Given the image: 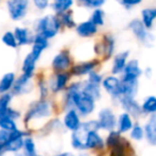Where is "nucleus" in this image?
<instances>
[{
	"label": "nucleus",
	"mask_w": 156,
	"mask_h": 156,
	"mask_svg": "<svg viewBox=\"0 0 156 156\" xmlns=\"http://www.w3.org/2000/svg\"><path fill=\"white\" fill-rule=\"evenodd\" d=\"M52 114V105L47 99H39L30 105L29 109L26 113L25 122L29 123L33 120L45 119L50 117Z\"/></svg>",
	"instance_id": "f257e3e1"
},
{
	"label": "nucleus",
	"mask_w": 156,
	"mask_h": 156,
	"mask_svg": "<svg viewBox=\"0 0 156 156\" xmlns=\"http://www.w3.org/2000/svg\"><path fill=\"white\" fill-rule=\"evenodd\" d=\"M61 21L54 15H47L39 19L37 23V34L45 37L46 39L53 38L60 31Z\"/></svg>",
	"instance_id": "f03ea898"
},
{
	"label": "nucleus",
	"mask_w": 156,
	"mask_h": 156,
	"mask_svg": "<svg viewBox=\"0 0 156 156\" xmlns=\"http://www.w3.org/2000/svg\"><path fill=\"white\" fill-rule=\"evenodd\" d=\"M27 136H29V133L27 131H23L19 129L10 132V136H9L5 146H4L3 152L17 153L21 151L23 146V140Z\"/></svg>",
	"instance_id": "7ed1b4c3"
},
{
	"label": "nucleus",
	"mask_w": 156,
	"mask_h": 156,
	"mask_svg": "<svg viewBox=\"0 0 156 156\" xmlns=\"http://www.w3.org/2000/svg\"><path fill=\"white\" fill-rule=\"evenodd\" d=\"M29 0H9L6 2L10 17L15 21L21 20L29 10Z\"/></svg>",
	"instance_id": "20e7f679"
},
{
	"label": "nucleus",
	"mask_w": 156,
	"mask_h": 156,
	"mask_svg": "<svg viewBox=\"0 0 156 156\" xmlns=\"http://www.w3.org/2000/svg\"><path fill=\"white\" fill-rule=\"evenodd\" d=\"M129 28L131 29V31L134 33L136 37L138 38V41L140 43L144 44L147 46H150L151 43L154 41L153 35L150 32H148V29L144 26L141 20L139 19H134L129 23Z\"/></svg>",
	"instance_id": "39448f33"
},
{
	"label": "nucleus",
	"mask_w": 156,
	"mask_h": 156,
	"mask_svg": "<svg viewBox=\"0 0 156 156\" xmlns=\"http://www.w3.org/2000/svg\"><path fill=\"white\" fill-rule=\"evenodd\" d=\"M98 124L100 129L103 131H115L117 125V118L111 108H102L98 114Z\"/></svg>",
	"instance_id": "423d86ee"
},
{
	"label": "nucleus",
	"mask_w": 156,
	"mask_h": 156,
	"mask_svg": "<svg viewBox=\"0 0 156 156\" xmlns=\"http://www.w3.org/2000/svg\"><path fill=\"white\" fill-rule=\"evenodd\" d=\"M102 86L113 98L119 100L121 98V80L115 76H106L102 80Z\"/></svg>",
	"instance_id": "0eeeda50"
},
{
	"label": "nucleus",
	"mask_w": 156,
	"mask_h": 156,
	"mask_svg": "<svg viewBox=\"0 0 156 156\" xmlns=\"http://www.w3.org/2000/svg\"><path fill=\"white\" fill-rule=\"evenodd\" d=\"M63 124L68 131L76 132V129H80L82 121H81V116L74 108L67 109L63 118Z\"/></svg>",
	"instance_id": "6e6552de"
},
{
	"label": "nucleus",
	"mask_w": 156,
	"mask_h": 156,
	"mask_svg": "<svg viewBox=\"0 0 156 156\" xmlns=\"http://www.w3.org/2000/svg\"><path fill=\"white\" fill-rule=\"evenodd\" d=\"M32 78L27 76L25 74H21L18 79L15 80V83L12 88V94L15 96H23L32 90Z\"/></svg>",
	"instance_id": "1a4fd4ad"
},
{
	"label": "nucleus",
	"mask_w": 156,
	"mask_h": 156,
	"mask_svg": "<svg viewBox=\"0 0 156 156\" xmlns=\"http://www.w3.org/2000/svg\"><path fill=\"white\" fill-rule=\"evenodd\" d=\"M119 102L124 109V113H127L131 117L138 118L141 116V106L135 100V98H120Z\"/></svg>",
	"instance_id": "9d476101"
},
{
	"label": "nucleus",
	"mask_w": 156,
	"mask_h": 156,
	"mask_svg": "<svg viewBox=\"0 0 156 156\" xmlns=\"http://www.w3.org/2000/svg\"><path fill=\"white\" fill-rule=\"evenodd\" d=\"M71 66V58L68 51H62L54 56L52 61V68L56 72H65Z\"/></svg>",
	"instance_id": "9b49d317"
},
{
	"label": "nucleus",
	"mask_w": 156,
	"mask_h": 156,
	"mask_svg": "<svg viewBox=\"0 0 156 156\" xmlns=\"http://www.w3.org/2000/svg\"><path fill=\"white\" fill-rule=\"evenodd\" d=\"M120 80H121V98H135L139 86L138 80L124 78Z\"/></svg>",
	"instance_id": "f8f14e48"
},
{
	"label": "nucleus",
	"mask_w": 156,
	"mask_h": 156,
	"mask_svg": "<svg viewBox=\"0 0 156 156\" xmlns=\"http://www.w3.org/2000/svg\"><path fill=\"white\" fill-rule=\"evenodd\" d=\"M105 147V141L98 131H90L87 133L85 139V148L86 150H97Z\"/></svg>",
	"instance_id": "ddd939ff"
},
{
	"label": "nucleus",
	"mask_w": 156,
	"mask_h": 156,
	"mask_svg": "<svg viewBox=\"0 0 156 156\" xmlns=\"http://www.w3.org/2000/svg\"><path fill=\"white\" fill-rule=\"evenodd\" d=\"M144 138L153 147H156V114L151 115L144 126Z\"/></svg>",
	"instance_id": "4468645a"
},
{
	"label": "nucleus",
	"mask_w": 156,
	"mask_h": 156,
	"mask_svg": "<svg viewBox=\"0 0 156 156\" xmlns=\"http://www.w3.org/2000/svg\"><path fill=\"white\" fill-rule=\"evenodd\" d=\"M70 79V74L68 72H58L52 79L51 84H50V89L52 93H60L63 89L66 88L68 84V81Z\"/></svg>",
	"instance_id": "2eb2a0df"
},
{
	"label": "nucleus",
	"mask_w": 156,
	"mask_h": 156,
	"mask_svg": "<svg viewBox=\"0 0 156 156\" xmlns=\"http://www.w3.org/2000/svg\"><path fill=\"white\" fill-rule=\"evenodd\" d=\"M141 74H142V70L139 66V62H138L137 60H131L126 63V65H125L122 78L138 80Z\"/></svg>",
	"instance_id": "dca6fc26"
},
{
	"label": "nucleus",
	"mask_w": 156,
	"mask_h": 156,
	"mask_svg": "<svg viewBox=\"0 0 156 156\" xmlns=\"http://www.w3.org/2000/svg\"><path fill=\"white\" fill-rule=\"evenodd\" d=\"M97 65H98V61H90V62L78 64V65L73 66L71 68V73L76 76H85V74H88L91 71H94V69L97 67Z\"/></svg>",
	"instance_id": "f3484780"
},
{
	"label": "nucleus",
	"mask_w": 156,
	"mask_h": 156,
	"mask_svg": "<svg viewBox=\"0 0 156 156\" xmlns=\"http://www.w3.org/2000/svg\"><path fill=\"white\" fill-rule=\"evenodd\" d=\"M48 39H46L45 37L41 36V35L36 34L35 38L33 39V47H32V51L30 53L34 56L36 60H39L41 53L45 51V49L48 47Z\"/></svg>",
	"instance_id": "a211bd4d"
},
{
	"label": "nucleus",
	"mask_w": 156,
	"mask_h": 156,
	"mask_svg": "<svg viewBox=\"0 0 156 156\" xmlns=\"http://www.w3.org/2000/svg\"><path fill=\"white\" fill-rule=\"evenodd\" d=\"M129 51H124L121 53L117 54L114 58L113 67H112V73L113 74H119L123 72V69L127 63V58H129Z\"/></svg>",
	"instance_id": "6ab92c4d"
},
{
	"label": "nucleus",
	"mask_w": 156,
	"mask_h": 156,
	"mask_svg": "<svg viewBox=\"0 0 156 156\" xmlns=\"http://www.w3.org/2000/svg\"><path fill=\"white\" fill-rule=\"evenodd\" d=\"M133 118L129 115L127 113H122L120 114V116L117 119V126H118V133L123 134V133H127L132 129L133 127Z\"/></svg>",
	"instance_id": "aec40b11"
},
{
	"label": "nucleus",
	"mask_w": 156,
	"mask_h": 156,
	"mask_svg": "<svg viewBox=\"0 0 156 156\" xmlns=\"http://www.w3.org/2000/svg\"><path fill=\"white\" fill-rule=\"evenodd\" d=\"M98 31V27L94 26L90 20L81 23L76 27V33L82 37H90L94 35Z\"/></svg>",
	"instance_id": "412c9836"
},
{
	"label": "nucleus",
	"mask_w": 156,
	"mask_h": 156,
	"mask_svg": "<svg viewBox=\"0 0 156 156\" xmlns=\"http://www.w3.org/2000/svg\"><path fill=\"white\" fill-rule=\"evenodd\" d=\"M15 80H16V76L14 72H8L3 74L0 80V94H8L10 90H12Z\"/></svg>",
	"instance_id": "4be33fe9"
},
{
	"label": "nucleus",
	"mask_w": 156,
	"mask_h": 156,
	"mask_svg": "<svg viewBox=\"0 0 156 156\" xmlns=\"http://www.w3.org/2000/svg\"><path fill=\"white\" fill-rule=\"evenodd\" d=\"M37 61L38 60H36L31 53L28 54L23 62V74H25V76H30V78H33L35 68H36Z\"/></svg>",
	"instance_id": "5701e85b"
},
{
	"label": "nucleus",
	"mask_w": 156,
	"mask_h": 156,
	"mask_svg": "<svg viewBox=\"0 0 156 156\" xmlns=\"http://www.w3.org/2000/svg\"><path fill=\"white\" fill-rule=\"evenodd\" d=\"M142 23L147 29H151L153 23L156 19V8H147L144 9L141 12Z\"/></svg>",
	"instance_id": "b1692460"
},
{
	"label": "nucleus",
	"mask_w": 156,
	"mask_h": 156,
	"mask_svg": "<svg viewBox=\"0 0 156 156\" xmlns=\"http://www.w3.org/2000/svg\"><path fill=\"white\" fill-rule=\"evenodd\" d=\"M14 35H15V38H16L17 45H20V46L29 45L32 41L29 31L27 29H25V28H18V27L15 28Z\"/></svg>",
	"instance_id": "393cba45"
},
{
	"label": "nucleus",
	"mask_w": 156,
	"mask_h": 156,
	"mask_svg": "<svg viewBox=\"0 0 156 156\" xmlns=\"http://www.w3.org/2000/svg\"><path fill=\"white\" fill-rule=\"evenodd\" d=\"M141 106L142 114L146 115H154L156 114V97L155 96H148L144 100Z\"/></svg>",
	"instance_id": "a878e982"
},
{
	"label": "nucleus",
	"mask_w": 156,
	"mask_h": 156,
	"mask_svg": "<svg viewBox=\"0 0 156 156\" xmlns=\"http://www.w3.org/2000/svg\"><path fill=\"white\" fill-rule=\"evenodd\" d=\"M82 90L88 96H90L94 101L99 100L101 98V88L98 85H94L89 82L82 83Z\"/></svg>",
	"instance_id": "bb28decb"
},
{
	"label": "nucleus",
	"mask_w": 156,
	"mask_h": 156,
	"mask_svg": "<svg viewBox=\"0 0 156 156\" xmlns=\"http://www.w3.org/2000/svg\"><path fill=\"white\" fill-rule=\"evenodd\" d=\"M72 5H73V0H54L53 9L56 13L63 14L68 12Z\"/></svg>",
	"instance_id": "cd10ccee"
},
{
	"label": "nucleus",
	"mask_w": 156,
	"mask_h": 156,
	"mask_svg": "<svg viewBox=\"0 0 156 156\" xmlns=\"http://www.w3.org/2000/svg\"><path fill=\"white\" fill-rule=\"evenodd\" d=\"M17 129H18V126H17L15 120L5 117V116H0V129L10 133V132H13Z\"/></svg>",
	"instance_id": "c85d7f7f"
},
{
	"label": "nucleus",
	"mask_w": 156,
	"mask_h": 156,
	"mask_svg": "<svg viewBox=\"0 0 156 156\" xmlns=\"http://www.w3.org/2000/svg\"><path fill=\"white\" fill-rule=\"evenodd\" d=\"M122 139H123V138L121 137V134L118 133L117 131H112V132H109L108 136H107L106 139L104 140L105 146H106L107 148L112 149V148H114L116 144H119Z\"/></svg>",
	"instance_id": "c756f323"
},
{
	"label": "nucleus",
	"mask_w": 156,
	"mask_h": 156,
	"mask_svg": "<svg viewBox=\"0 0 156 156\" xmlns=\"http://www.w3.org/2000/svg\"><path fill=\"white\" fill-rule=\"evenodd\" d=\"M23 151H25L27 154L30 156H35L36 153V144H35L34 139L30 136H27L23 140Z\"/></svg>",
	"instance_id": "7c9ffc66"
},
{
	"label": "nucleus",
	"mask_w": 156,
	"mask_h": 156,
	"mask_svg": "<svg viewBox=\"0 0 156 156\" xmlns=\"http://www.w3.org/2000/svg\"><path fill=\"white\" fill-rule=\"evenodd\" d=\"M102 48H103V52L105 54V58H109L112 56L114 52V49H115V41L112 36L107 35L105 36V41H104V44L102 45Z\"/></svg>",
	"instance_id": "2f4dec72"
},
{
	"label": "nucleus",
	"mask_w": 156,
	"mask_h": 156,
	"mask_svg": "<svg viewBox=\"0 0 156 156\" xmlns=\"http://www.w3.org/2000/svg\"><path fill=\"white\" fill-rule=\"evenodd\" d=\"M129 135L131 138L135 141H141L144 138V126H141L140 124L136 123L133 125L132 129L129 131Z\"/></svg>",
	"instance_id": "473e14b6"
},
{
	"label": "nucleus",
	"mask_w": 156,
	"mask_h": 156,
	"mask_svg": "<svg viewBox=\"0 0 156 156\" xmlns=\"http://www.w3.org/2000/svg\"><path fill=\"white\" fill-rule=\"evenodd\" d=\"M13 94L8 93L0 94V115H2L3 113H5L8 111V108H10V104L12 102Z\"/></svg>",
	"instance_id": "72a5a7b5"
},
{
	"label": "nucleus",
	"mask_w": 156,
	"mask_h": 156,
	"mask_svg": "<svg viewBox=\"0 0 156 156\" xmlns=\"http://www.w3.org/2000/svg\"><path fill=\"white\" fill-rule=\"evenodd\" d=\"M90 21L94 26H103L104 25V12L101 9H96L91 15Z\"/></svg>",
	"instance_id": "f704fd0d"
},
{
	"label": "nucleus",
	"mask_w": 156,
	"mask_h": 156,
	"mask_svg": "<svg viewBox=\"0 0 156 156\" xmlns=\"http://www.w3.org/2000/svg\"><path fill=\"white\" fill-rule=\"evenodd\" d=\"M2 41H3L4 45H6L8 47H11V48H16L17 46V41H16V38H15V35L13 32H5L2 36Z\"/></svg>",
	"instance_id": "c9c22d12"
},
{
	"label": "nucleus",
	"mask_w": 156,
	"mask_h": 156,
	"mask_svg": "<svg viewBox=\"0 0 156 156\" xmlns=\"http://www.w3.org/2000/svg\"><path fill=\"white\" fill-rule=\"evenodd\" d=\"M61 21V25H65L67 28H73L74 26H76V23H74L73 18H72V15L71 13H63V14H61V18H58Z\"/></svg>",
	"instance_id": "e433bc0d"
},
{
	"label": "nucleus",
	"mask_w": 156,
	"mask_h": 156,
	"mask_svg": "<svg viewBox=\"0 0 156 156\" xmlns=\"http://www.w3.org/2000/svg\"><path fill=\"white\" fill-rule=\"evenodd\" d=\"M87 76H88L87 82L91 83V84H94V85H98V86H100L101 83H102V80H103L101 74H99L98 72H96L94 70V71H91L90 73H88Z\"/></svg>",
	"instance_id": "4c0bfd02"
},
{
	"label": "nucleus",
	"mask_w": 156,
	"mask_h": 156,
	"mask_svg": "<svg viewBox=\"0 0 156 156\" xmlns=\"http://www.w3.org/2000/svg\"><path fill=\"white\" fill-rule=\"evenodd\" d=\"M83 2L84 5H86L87 8H93V9H100V6H102L105 3L106 0H81Z\"/></svg>",
	"instance_id": "58836bf2"
},
{
	"label": "nucleus",
	"mask_w": 156,
	"mask_h": 156,
	"mask_svg": "<svg viewBox=\"0 0 156 156\" xmlns=\"http://www.w3.org/2000/svg\"><path fill=\"white\" fill-rule=\"evenodd\" d=\"M9 136H10L9 132L0 129V156H2L4 153L3 149H4V146H5L6 141H8V139H9Z\"/></svg>",
	"instance_id": "ea45409f"
},
{
	"label": "nucleus",
	"mask_w": 156,
	"mask_h": 156,
	"mask_svg": "<svg viewBox=\"0 0 156 156\" xmlns=\"http://www.w3.org/2000/svg\"><path fill=\"white\" fill-rule=\"evenodd\" d=\"M141 1L142 0H120L119 3H121L125 8H132V6L141 3Z\"/></svg>",
	"instance_id": "a19ab883"
},
{
	"label": "nucleus",
	"mask_w": 156,
	"mask_h": 156,
	"mask_svg": "<svg viewBox=\"0 0 156 156\" xmlns=\"http://www.w3.org/2000/svg\"><path fill=\"white\" fill-rule=\"evenodd\" d=\"M50 0H33L35 6H36L38 10H45L48 5H49Z\"/></svg>",
	"instance_id": "79ce46f5"
},
{
	"label": "nucleus",
	"mask_w": 156,
	"mask_h": 156,
	"mask_svg": "<svg viewBox=\"0 0 156 156\" xmlns=\"http://www.w3.org/2000/svg\"><path fill=\"white\" fill-rule=\"evenodd\" d=\"M14 156H30L29 154H27V153L25 152V151H19V152L17 153H14Z\"/></svg>",
	"instance_id": "37998d69"
},
{
	"label": "nucleus",
	"mask_w": 156,
	"mask_h": 156,
	"mask_svg": "<svg viewBox=\"0 0 156 156\" xmlns=\"http://www.w3.org/2000/svg\"><path fill=\"white\" fill-rule=\"evenodd\" d=\"M53 156H74L72 153H69V152H64V153H60V154H56V155H53Z\"/></svg>",
	"instance_id": "c03bdc74"
},
{
	"label": "nucleus",
	"mask_w": 156,
	"mask_h": 156,
	"mask_svg": "<svg viewBox=\"0 0 156 156\" xmlns=\"http://www.w3.org/2000/svg\"><path fill=\"white\" fill-rule=\"evenodd\" d=\"M74 156H91V155L87 154V153H81V154H78V155H74Z\"/></svg>",
	"instance_id": "a18cd8bd"
},
{
	"label": "nucleus",
	"mask_w": 156,
	"mask_h": 156,
	"mask_svg": "<svg viewBox=\"0 0 156 156\" xmlns=\"http://www.w3.org/2000/svg\"><path fill=\"white\" fill-rule=\"evenodd\" d=\"M35 156H44V155H39V154H36V155H35Z\"/></svg>",
	"instance_id": "49530a36"
},
{
	"label": "nucleus",
	"mask_w": 156,
	"mask_h": 156,
	"mask_svg": "<svg viewBox=\"0 0 156 156\" xmlns=\"http://www.w3.org/2000/svg\"><path fill=\"white\" fill-rule=\"evenodd\" d=\"M117 1H118V2H120V0H117Z\"/></svg>",
	"instance_id": "de8ad7c7"
}]
</instances>
